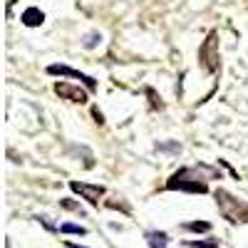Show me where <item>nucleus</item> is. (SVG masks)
Returning a JSON list of instances; mask_svg holds the SVG:
<instances>
[{
  "label": "nucleus",
  "instance_id": "obj_3",
  "mask_svg": "<svg viewBox=\"0 0 248 248\" xmlns=\"http://www.w3.org/2000/svg\"><path fill=\"white\" fill-rule=\"evenodd\" d=\"M199 65L203 67V72L218 70V37H216V32H211L203 40V45L199 47Z\"/></svg>",
  "mask_w": 248,
  "mask_h": 248
},
{
  "label": "nucleus",
  "instance_id": "obj_15",
  "mask_svg": "<svg viewBox=\"0 0 248 248\" xmlns=\"http://www.w3.org/2000/svg\"><path fill=\"white\" fill-rule=\"evenodd\" d=\"M147 94H149V97H152V107H154V109H156V107H159V109H161V107H164V105H161V102H156V94H154V90H152V87H149V90H147Z\"/></svg>",
  "mask_w": 248,
  "mask_h": 248
},
{
  "label": "nucleus",
  "instance_id": "obj_16",
  "mask_svg": "<svg viewBox=\"0 0 248 248\" xmlns=\"http://www.w3.org/2000/svg\"><path fill=\"white\" fill-rule=\"evenodd\" d=\"M67 248H85V246H79V243H67Z\"/></svg>",
  "mask_w": 248,
  "mask_h": 248
},
{
  "label": "nucleus",
  "instance_id": "obj_14",
  "mask_svg": "<svg viewBox=\"0 0 248 248\" xmlns=\"http://www.w3.org/2000/svg\"><path fill=\"white\" fill-rule=\"evenodd\" d=\"M156 149L159 152H174V154H179L181 152V144H176V141H171V144H156Z\"/></svg>",
  "mask_w": 248,
  "mask_h": 248
},
{
  "label": "nucleus",
  "instance_id": "obj_13",
  "mask_svg": "<svg viewBox=\"0 0 248 248\" xmlns=\"http://www.w3.org/2000/svg\"><path fill=\"white\" fill-rule=\"evenodd\" d=\"M189 248H218V241H186Z\"/></svg>",
  "mask_w": 248,
  "mask_h": 248
},
{
  "label": "nucleus",
  "instance_id": "obj_1",
  "mask_svg": "<svg viewBox=\"0 0 248 248\" xmlns=\"http://www.w3.org/2000/svg\"><path fill=\"white\" fill-rule=\"evenodd\" d=\"M209 179H221V171L214 167H184L179 171L171 174V179L167 181L169 191H186V194H206L209 191Z\"/></svg>",
  "mask_w": 248,
  "mask_h": 248
},
{
  "label": "nucleus",
  "instance_id": "obj_4",
  "mask_svg": "<svg viewBox=\"0 0 248 248\" xmlns=\"http://www.w3.org/2000/svg\"><path fill=\"white\" fill-rule=\"evenodd\" d=\"M70 189L79 194L85 201H90L92 206H99V199L107 194V189L102 184H85V181H70Z\"/></svg>",
  "mask_w": 248,
  "mask_h": 248
},
{
  "label": "nucleus",
  "instance_id": "obj_8",
  "mask_svg": "<svg viewBox=\"0 0 248 248\" xmlns=\"http://www.w3.org/2000/svg\"><path fill=\"white\" fill-rule=\"evenodd\" d=\"M147 243H149V248H167L169 236L164 231H147Z\"/></svg>",
  "mask_w": 248,
  "mask_h": 248
},
{
  "label": "nucleus",
  "instance_id": "obj_5",
  "mask_svg": "<svg viewBox=\"0 0 248 248\" xmlns=\"http://www.w3.org/2000/svg\"><path fill=\"white\" fill-rule=\"evenodd\" d=\"M47 72H50V75H62V77H75V79H79L90 92L97 90V79H94V77H90V75H85V72H77V70H72V67H67V65H50Z\"/></svg>",
  "mask_w": 248,
  "mask_h": 248
},
{
  "label": "nucleus",
  "instance_id": "obj_9",
  "mask_svg": "<svg viewBox=\"0 0 248 248\" xmlns=\"http://www.w3.org/2000/svg\"><path fill=\"white\" fill-rule=\"evenodd\" d=\"M186 231H194V233H206L211 231V223L209 221H191V223H184Z\"/></svg>",
  "mask_w": 248,
  "mask_h": 248
},
{
  "label": "nucleus",
  "instance_id": "obj_6",
  "mask_svg": "<svg viewBox=\"0 0 248 248\" xmlns=\"http://www.w3.org/2000/svg\"><path fill=\"white\" fill-rule=\"evenodd\" d=\"M55 94H60L62 99H70V102H79V105H85V102H87V92L82 87L67 85V82H57V85H55Z\"/></svg>",
  "mask_w": 248,
  "mask_h": 248
},
{
  "label": "nucleus",
  "instance_id": "obj_2",
  "mask_svg": "<svg viewBox=\"0 0 248 248\" xmlns=\"http://www.w3.org/2000/svg\"><path fill=\"white\" fill-rule=\"evenodd\" d=\"M216 203H218V209H221V214L229 218L231 223H238V221H248V203H243V201H238V199H233L229 191H223V189H218L216 191Z\"/></svg>",
  "mask_w": 248,
  "mask_h": 248
},
{
  "label": "nucleus",
  "instance_id": "obj_7",
  "mask_svg": "<svg viewBox=\"0 0 248 248\" xmlns=\"http://www.w3.org/2000/svg\"><path fill=\"white\" fill-rule=\"evenodd\" d=\"M20 20H23V25H25V28H37V25H43L45 13L40 10V8H28L23 15H20Z\"/></svg>",
  "mask_w": 248,
  "mask_h": 248
},
{
  "label": "nucleus",
  "instance_id": "obj_10",
  "mask_svg": "<svg viewBox=\"0 0 248 248\" xmlns=\"http://www.w3.org/2000/svg\"><path fill=\"white\" fill-rule=\"evenodd\" d=\"M60 231H62V233H77V236H85V233H87L85 226H77V223H62Z\"/></svg>",
  "mask_w": 248,
  "mask_h": 248
},
{
  "label": "nucleus",
  "instance_id": "obj_11",
  "mask_svg": "<svg viewBox=\"0 0 248 248\" xmlns=\"http://www.w3.org/2000/svg\"><path fill=\"white\" fill-rule=\"evenodd\" d=\"M60 206H62V209H70V211L79 214V216H85V209H82L77 201H72V199H60Z\"/></svg>",
  "mask_w": 248,
  "mask_h": 248
},
{
  "label": "nucleus",
  "instance_id": "obj_12",
  "mask_svg": "<svg viewBox=\"0 0 248 248\" xmlns=\"http://www.w3.org/2000/svg\"><path fill=\"white\" fill-rule=\"evenodd\" d=\"M99 43H102V35H99V32H90V35H85V40H82V45H85L87 50L97 47Z\"/></svg>",
  "mask_w": 248,
  "mask_h": 248
}]
</instances>
